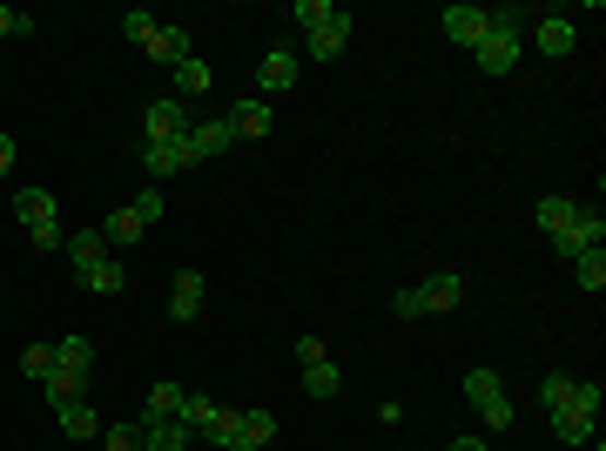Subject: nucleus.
Wrapping results in <instances>:
<instances>
[{
	"label": "nucleus",
	"mask_w": 606,
	"mask_h": 451,
	"mask_svg": "<svg viewBox=\"0 0 606 451\" xmlns=\"http://www.w3.org/2000/svg\"><path fill=\"white\" fill-rule=\"evenodd\" d=\"M297 21H304V55L310 61H337L350 48V14L337 0H297Z\"/></svg>",
	"instance_id": "nucleus-1"
},
{
	"label": "nucleus",
	"mask_w": 606,
	"mask_h": 451,
	"mask_svg": "<svg viewBox=\"0 0 606 451\" xmlns=\"http://www.w3.org/2000/svg\"><path fill=\"white\" fill-rule=\"evenodd\" d=\"M593 425H599V384L586 378H573V391H566V404L552 412V431H559V444H593Z\"/></svg>",
	"instance_id": "nucleus-2"
},
{
	"label": "nucleus",
	"mask_w": 606,
	"mask_h": 451,
	"mask_svg": "<svg viewBox=\"0 0 606 451\" xmlns=\"http://www.w3.org/2000/svg\"><path fill=\"white\" fill-rule=\"evenodd\" d=\"M465 404H472V412H485V425H492V431H512V418H519L492 364H478V371H465Z\"/></svg>",
	"instance_id": "nucleus-3"
},
{
	"label": "nucleus",
	"mask_w": 606,
	"mask_h": 451,
	"mask_svg": "<svg viewBox=\"0 0 606 451\" xmlns=\"http://www.w3.org/2000/svg\"><path fill=\"white\" fill-rule=\"evenodd\" d=\"M599 242H606V216H599V202H580V210H573V223H566V229L552 236V250H559L566 263H573V257L599 250Z\"/></svg>",
	"instance_id": "nucleus-4"
},
{
	"label": "nucleus",
	"mask_w": 606,
	"mask_h": 451,
	"mask_svg": "<svg viewBox=\"0 0 606 451\" xmlns=\"http://www.w3.org/2000/svg\"><path fill=\"white\" fill-rule=\"evenodd\" d=\"M142 129H148V142H182L195 121H189V102L182 95H155L148 108H142Z\"/></svg>",
	"instance_id": "nucleus-5"
},
{
	"label": "nucleus",
	"mask_w": 606,
	"mask_h": 451,
	"mask_svg": "<svg viewBox=\"0 0 606 451\" xmlns=\"http://www.w3.org/2000/svg\"><path fill=\"white\" fill-rule=\"evenodd\" d=\"M478 74H512L519 68V55H525V34H512V27H485V40H478Z\"/></svg>",
	"instance_id": "nucleus-6"
},
{
	"label": "nucleus",
	"mask_w": 606,
	"mask_h": 451,
	"mask_svg": "<svg viewBox=\"0 0 606 451\" xmlns=\"http://www.w3.org/2000/svg\"><path fill=\"white\" fill-rule=\"evenodd\" d=\"M236 149V129L216 115V121H195V129L182 135V169H195V162H210V155H229Z\"/></svg>",
	"instance_id": "nucleus-7"
},
{
	"label": "nucleus",
	"mask_w": 606,
	"mask_h": 451,
	"mask_svg": "<svg viewBox=\"0 0 606 451\" xmlns=\"http://www.w3.org/2000/svg\"><path fill=\"white\" fill-rule=\"evenodd\" d=\"M142 55H155L162 68L189 61V55H195V48H189V27H176V21H155V27H148V40H142Z\"/></svg>",
	"instance_id": "nucleus-8"
},
{
	"label": "nucleus",
	"mask_w": 606,
	"mask_h": 451,
	"mask_svg": "<svg viewBox=\"0 0 606 451\" xmlns=\"http://www.w3.org/2000/svg\"><path fill=\"white\" fill-rule=\"evenodd\" d=\"M223 121L236 129V142H263V135L276 129V121H270V102H263V95H242V102H236Z\"/></svg>",
	"instance_id": "nucleus-9"
},
{
	"label": "nucleus",
	"mask_w": 606,
	"mask_h": 451,
	"mask_svg": "<svg viewBox=\"0 0 606 451\" xmlns=\"http://www.w3.org/2000/svg\"><path fill=\"white\" fill-rule=\"evenodd\" d=\"M297 68H304V61H297V48H270V55H263V68H257L263 102H270V95H283V88H297Z\"/></svg>",
	"instance_id": "nucleus-10"
},
{
	"label": "nucleus",
	"mask_w": 606,
	"mask_h": 451,
	"mask_svg": "<svg viewBox=\"0 0 606 451\" xmlns=\"http://www.w3.org/2000/svg\"><path fill=\"white\" fill-rule=\"evenodd\" d=\"M444 40H459V48H478L485 40V8H472V0H459V8H444Z\"/></svg>",
	"instance_id": "nucleus-11"
},
{
	"label": "nucleus",
	"mask_w": 606,
	"mask_h": 451,
	"mask_svg": "<svg viewBox=\"0 0 606 451\" xmlns=\"http://www.w3.org/2000/svg\"><path fill=\"white\" fill-rule=\"evenodd\" d=\"M202 290H210V283H202V270H176V283H169V317H176V323H195Z\"/></svg>",
	"instance_id": "nucleus-12"
},
{
	"label": "nucleus",
	"mask_w": 606,
	"mask_h": 451,
	"mask_svg": "<svg viewBox=\"0 0 606 451\" xmlns=\"http://www.w3.org/2000/svg\"><path fill=\"white\" fill-rule=\"evenodd\" d=\"M270 438H276V418L270 412H236V438L223 451H270Z\"/></svg>",
	"instance_id": "nucleus-13"
},
{
	"label": "nucleus",
	"mask_w": 606,
	"mask_h": 451,
	"mask_svg": "<svg viewBox=\"0 0 606 451\" xmlns=\"http://www.w3.org/2000/svg\"><path fill=\"white\" fill-rule=\"evenodd\" d=\"M533 40H539V55H552V61H566L573 55V40H580V27L566 21V14H539V27H533Z\"/></svg>",
	"instance_id": "nucleus-14"
},
{
	"label": "nucleus",
	"mask_w": 606,
	"mask_h": 451,
	"mask_svg": "<svg viewBox=\"0 0 606 451\" xmlns=\"http://www.w3.org/2000/svg\"><path fill=\"white\" fill-rule=\"evenodd\" d=\"M465 304V276H452V270H444V276H431V283H418V310H459Z\"/></svg>",
	"instance_id": "nucleus-15"
},
{
	"label": "nucleus",
	"mask_w": 606,
	"mask_h": 451,
	"mask_svg": "<svg viewBox=\"0 0 606 451\" xmlns=\"http://www.w3.org/2000/svg\"><path fill=\"white\" fill-rule=\"evenodd\" d=\"M81 276V290H95V297H115V290H129V270L115 263V250L102 257V263H88V270H74Z\"/></svg>",
	"instance_id": "nucleus-16"
},
{
	"label": "nucleus",
	"mask_w": 606,
	"mask_h": 451,
	"mask_svg": "<svg viewBox=\"0 0 606 451\" xmlns=\"http://www.w3.org/2000/svg\"><path fill=\"white\" fill-rule=\"evenodd\" d=\"M142 169H148L155 189L169 182V176H182V142H142Z\"/></svg>",
	"instance_id": "nucleus-17"
},
{
	"label": "nucleus",
	"mask_w": 606,
	"mask_h": 451,
	"mask_svg": "<svg viewBox=\"0 0 606 451\" xmlns=\"http://www.w3.org/2000/svg\"><path fill=\"white\" fill-rule=\"evenodd\" d=\"M55 418H61L68 438H95V431H102V418H95L88 397H55Z\"/></svg>",
	"instance_id": "nucleus-18"
},
{
	"label": "nucleus",
	"mask_w": 606,
	"mask_h": 451,
	"mask_svg": "<svg viewBox=\"0 0 606 451\" xmlns=\"http://www.w3.org/2000/svg\"><path fill=\"white\" fill-rule=\"evenodd\" d=\"M142 451H189V425L182 418H142Z\"/></svg>",
	"instance_id": "nucleus-19"
},
{
	"label": "nucleus",
	"mask_w": 606,
	"mask_h": 451,
	"mask_svg": "<svg viewBox=\"0 0 606 451\" xmlns=\"http://www.w3.org/2000/svg\"><path fill=\"white\" fill-rule=\"evenodd\" d=\"M61 257H68L74 270H88V263H102V257H108V236H102V229H74V236L61 242Z\"/></svg>",
	"instance_id": "nucleus-20"
},
{
	"label": "nucleus",
	"mask_w": 606,
	"mask_h": 451,
	"mask_svg": "<svg viewBox=\"0 0 606 451\" xmlns=\"http://www.w3.org/2000/svg\"><path fill=\"white\" fill-rule=\"evenodd\" d=\"M216 412H223V404L216 397H202V391H182V425H189V438H210V425H216Z\"/></svg>",
	"instance_id": "nucleus-21"
},
{
	"label": "nucleus",
	"mask_w": 606,
	"mask_h": 451,
	"mask_svg": "<svg viewBox=\"0 0 606 451\" xmlns=\"http://www.w3.org/2000/svg\"><path fill=\"white\" fill-rule=\"evenodd\" d=\"M102 236H108V250H129V242H142V236H148V223H142V210L129 202V210H115V216H108V229H102Z\"/></svg>",
	"instance_id": "nucleus-22"
},
{
	"label": "nucleus",
	"mask_w": 606,
	"mask_h": 451,
	"mask_svg": "<svg viewBox=\"0 0 606 451\" xmlns=\"http://www.w3.org/2000/svg\"><path fill=\"white\" fill-rule=\"evenodd\" d=\"M14 216H21L27 229L55 223V189H21V195H14Z\"/></svg>",
	"instance_id": "nucleus-23"
},
{
	"label": "nucleus",
	"mask_w": 606,
	"mask_h": 451,
	"mask_svg": "<svg viewBox=\"0 0 606 451\" xmlns=\"http://www.w3.org/2000/svg\"><path fill=\"white\" fill-rule=\"evenodd\" d=\"M169 74H176V95H182V102H189V95H202V88L216 81V74H210V61H195V55H189V61H176Z\"/></svg>",
	"instance_id": "nucleus-24"
},
{
	"label": "nucleus",
	"mask_w": 606,
	"mask_h": 451,
	"mask_svg": "<svg viewBox=\"0 0 606 451\" xmlns=\"http://www.w3.org/2000/svg\"><path fill=\"white\" fill-rule=\"evenodd\" d=\"M337 364L331 357H323V364H304V397H337Z\"/></svg>",
	"instance_id": "nucleus-25"
},
{
	"label": "nucleus",
	"mask_w": 606,
	"mask_h": 451,
	"mask_svg": "<svg viewBox=\"0 0 606 451\" xmlns=\"http://www.w3.org/2000/svg\"><path fill=\"white\" fill-rule=\"evenodd\" d=\"M573 210H580L573 195H539V229H546V236H559L566 223H573Z\"/></svg>",
	"instance_id": "nucleus-26"
},
{
	"label": "nucleus",
	"mask_w": 606,
	"mask_h": 451,
	"mask_svg": "<svg viewBox=\"0 0 606 451\" xmlns=\"http://www.w3.org/2000/svg\"><path fill=\"white\" fill-rule=\"evenodd\" d=\"M176 412H182V384L162 378V384L148 391V404H142V418H176Z\"/></svg>",
	"instance_id": "nucleus-27"
},
{
	"label": "nucleus",
	"mask_w": 606,
	"mask_h": 451,
	"mask_svg": "<svg viewBox=\"0 0 606 451\" xmlns=\"http://www.w3.org/2000/svg\"><path fill=\"white\" fill-rule=\"evenodd\" d=\"M573 276H580V290H606V250L573 257Z\"/></svg>",
	"instance_id": "nucleus-28"
},
{
	"label": "nucleus",
	"mask_w": 606,
	"mask_h": 451,
	"mask_svg": "<svg viewBox=\"0 0 606 451\" xmlns=\"http://www.w3.org/2000/svg\"><path fill=\"white\" fill-rule=\"evenodd\" d=\"M21 371H27V378L40 384V378L55 371V344H27V351H21Z\"/></svg>",
	"instance_id": "nucleus-29"
},
{
	"label": "nucleus",
	"mask_w": 606,
	"mask_h": 451,
	"mask_svg": "<svg viewBox=\"0 0 606 451\" xmlns=\"http://www.w3.org/2000/svg\"><path fill=\"white\" fill-rule=\"evenodd\" d=\"M566 391H573V378H566V371H552V378L539 384V404H546V418L559 412V404H566Z\"/></svg>",
	"instance_id": "nucleus-30"
},
{
	"label": "nucleus",
	"mask_w": 606,
	"mask_h": 451,
	"mask_svg": "<svg viewBox=\"0 0 606 451\" xmlns=\"http://www.w3.org/2000/svg\"><path fill=\"white\" fill-rule=\"evenodd\" d=\"M148 27H155V14H148V8H129V14H121V34H129L135 48H142V40H148Z\"/></svg>",
	"instance_id": "nucleus-31"
},
{
	"label": "nucleus",
	"mask_w": 606,
	"mask_h": 451,
	"mask_svg": "<svg viewBox=\"0 0 606 451\" xmlns=\"http://www.w3.org/2000/svg\"><path fill=\"white\" fill-rule=\"evenodd\" d=\"M108 451H142V418L135 425H108Z\"/></svg>",
	"instance_id": "nucleus-32"
},
{
	"label": "nucleus",
	"mask_w": 606,
	"mask_h": 451,
	"mask_svg": "<svg viewBox=\"0 0 606 451\" xmlns=\"http://www.w3.org/2000/svg\"><path fill=\"white\" fill-rule=\"evenodd\" d=\"M27 242H34V250H48V257H55L68 236H61V223H40V229H27Z\"/></svg>",
	"instance_id": "nucleus-33"
},
{
	"label": "nucleus",
	"mask_w": 606,
	"mask_h": 451,
	"mask_svg": "<svg viewBox=\"0 0 606 451\" xmlns=\"http://www.w3.org/2000/svg\"><path fill=\"white\" fill-rule=\"evenodd\" d=\"M14 34H34V21H27V14H14L8 0H0V40H14Z\"/></svg>",
	"instance_id": "nucleus-34"
},
{
	"label": "nucleus",
	"mask_w": 606,
	"mask_h": 451,
	"mask_svg": "<svg viewBox=\"0 0 606 451\" xmlns=\"http://www.w3.org/2000/svg\"><path fill=\"white\" fill-rule=\"evenodd\" d=\"M135 210H142V223H148V229L162 223V189H155V182H148V189L135 195Z\"/></svg>",
	"instance_id": "nucleus-35"
},
{
	"label": "nucleus",
	"mask_w": 606,
	"mask_h": 451,
	"mask_svg": "<svg viewBox=\"0 0 606 451\" xmlns=\"http://www.w3.org/2000/svg\"><path fill=\"white\" fill-rule=\"evenodd\" d=\"M391 317H404V323L425 317V310H418V290H391Z\"/></svg>",
	"instance_id": "nucleus-36"
},
{
	"label": "nucleus",
	"mask_w": 606,
	"mask_h": 451,
	"mask_svg": "<svg viewBox=\"0 0 606 451\" xmlns=\"http://www.w3.org/2000/svg\"><path fill=\"white\" fill-rule=\"evenodd\" d=\"M210 438H216V451L236 438V412H229V404H223V412H216V425H210Z\"/></svg>",
	"instance_id": "nucleus-37"
},
{
	"label": "nucleus",
	"mask_w": 606,
	"mask_h": 451,
	"mask_svg": "<svg viewBox=\"0 0 606 451\" xmlns=\"http://www.w3.org/2000/svg\"><path fill=\"white\" fill-rule=\"evenodd\" d=\"M297 357L304 364H323V337H297Z\"/></svg>",
	"instance_id": "nucleus-38"
},
{
	"label": "nucleus",
	"mask_w": 606,
	"mask_h": 451,
	"mask_svg": "<svg viewBox=\"0 0 606 451\" xmlns=\"http://www.w3.org/2000/svg\"><path fill=\"white\" fill-rule=\"evenodd\" d=\"M14 155H21V149H14V135H0V176H14Z\"/></svg>",
	"instance_id": "nucleus-39"
},
{
	"label": "nucleus",
	"mask_w": 606,
	"mask_h": 451,
	"mask_svg": "<svg viewBox=\"0 0 606 451\" xmlns=\"http://www.w3.org/2000/svg\"><path fill=\"white\" fill-rule=\"evenodd\" d=\"M444 451H485V438H472V431H465V438H452Z\"/></svg>",
	"instance_id": "nucleus-40"
}]
</instances>
